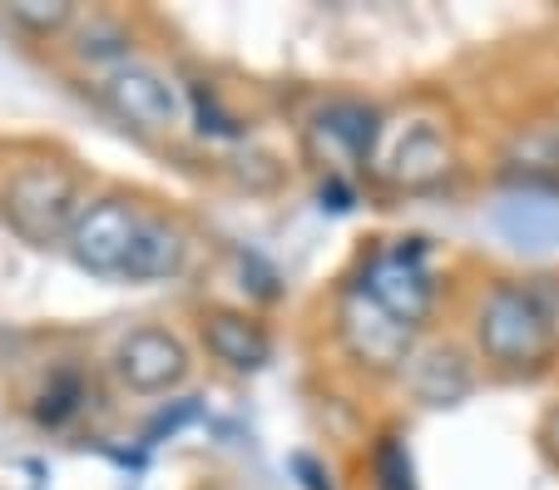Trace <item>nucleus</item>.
<instances>
[{"mask_svg":"<svg viewBox=\"0 0 559 490\" xmlns=\"http://www.w3.org/2000/svg\"><path fill=\"white\" fill-rule=\"evenodd\" d=\"M451 169V150H445V139L436 124H412L406 129V139L396 144V154H391V179L406 183V189H426V183H436L441 174Z\"/></svg>","mask_w":559,"mask_h":490,"instance_id":"obj_12","label":"nucleus"},{"mask_svg":"<svg viewBox=\"0 0 559 490\" xmlns=\"http://www.w3.org/2000/svg\"><path fill=\"white\" fill-rule=\"evenodd\" d=\"M105 99L119 119L139 129H174L179 124V95L158 70L148 64H119L115 75L105 80Z\"/></svg>","mask_w":559,"mask_h":490,"instance_id":"obj_7","label":"nucleus"},{"mask_svg":"<svg viewBox=\"0 0 559 490\" xmlns=\"http://www.w3.org/2000/svg\"><path fill=\"white\" fill-rule=\"evenodd\" d=\"M475 342L506 372H525L539 367L555 347V312H549L545 292L525 288V283H500L486 292V302L475 308Z\"/></svg>","mask_w":559,"mask_h":490,"instance_id":"obj_1","label":"nucleus"},{"mask_svg":"<svg viewBox=\"0 0 559 490\" xmlns=\"http://www.w3.org/2000/svg\"><path fill=\"white\" fill-rule=\"evenodd\" d=\"M80 183L64 164H25L0 189V218L35 248H50L80 224Z\"/></svg>","mask_w":559,"mask_h":490,"instance_id":"obj_2","label":"nucleus"},{"mask_svg":"<svg viewBox=\"0 0 559 490\" xmlns=\"http://www.w3.org/2000/svg\"><path fill=\"white\" fill-rule=\"evenodd\" d=\"M490 228L520 253H559V199L549 193H510L496 203Z\"/></svg>","mask_w":559,"mask_h":490,"instance_id":"obj_9","label":"nucleus"},{"mask_svg":"<svg viewBox=\"0 0 559 490\" xmlns=\"http://www.w3.org/2000/svg\"><path fill=\"white\" fill-rule=\"evenodd\" d=\"M80 402H85V386H80V372H55L50 382H45L40 402H35V421L40 427H64L74 411H80Z\"/></svg>","mask_w":559,"mask_h":490,"instance_id":"obj_14","label":"nucleus"},{"mask_svg":"<svg viewBox=\"0 0 559 490\" xmlns=\"http://www.w3.org/2000/svg\"><path fill=\"white\" fill-rule=\"evenodd\" d=\"M115 372L139 396L174 392L189 377V347L169 327H134L115 347Z\"/></svg>","mask_w":559,"mask_h":490,"instance_id":"obj_6","label":"nucleus"},{"mask_svg":"<svg viewBox=\"0 0 559 490\" xmlns=\"http://www.w3.org/2000/svg\"><path fill=\"white\" fill-rule=\"evenodd\" d=\"M134 234H139L134 208H129L124 199H99V203H90L85 214H80V224H74L70 253H74V263L95 277H124Z\"/></svg>","mask_w":559,"mask_h":490,"instance_id":"obj_5","label":"nucleus"},{"mask_svg":"<svg viewBox=\"0 0 559 490\" xmlns=\"http://www.w3.org/2000/svg\"><path fill=\"white\" fill-rule=\"evenodd\" d=\"M80 50L95 55V60H99V55H124V50H129V40H124L119 31H85V45H80Z\"/></svg>","mask_w":559,"mask_h":490,"instance_id":"obj_17","label":"nucleus"},{"mask_svg":"<svg viewBox=\"0 0 559 490\" xmlns=\"http://www.w3.org/2000/svg\"><path fill=\"white\" fill-rule=\"evenodd\" d=\"M377 490H416V470H412V451L402 446V437H386L377 446Z\"/></svg>","mask_w":559,"mask_h":490,"instance_id":"obj_15","label":"nucleus"},{"mask_svg":"<svg viewBox=\"0 0 559 490\" xmlns=\"http://www.w3.org/2000/svg\"><path fill=\"white\" fill-rule=\"evenodd\" d=\"M357 288L367 298H377L391 318H402L406 327H416L436 302V283H431V267H426L421 238H402V243L381 248L367 263V277H361Z\"/></svg>","mask_w":559,"mask_h":490,"instance_id":"obj_3","label":"nucleus"},{"mask_svg":"<svg viewBox=\"0 0 559 490\" xmlns=\"http://www.w3.org/2000/svg\"><path fill=\"white\" fill-rule=\"evenodd\" d=\"M70 15H74L70 0H11V21H21L25 31H35V35L60 31Z\"/></svg>","mask_w":559,"mask_h":490,"instance_id":"obj_16","label":"nucleus"},{"mask_svg":"<svg viewBox=\"0 0 559 490\" xmlns=\"http://www.w3.org/2000/svg\"><path fill=\"white\" fill-rule=\"evenodd\" d=\"M199 337L223 367H233V372H258V367H267V357H273V342H267L263 322H253L248 312H233V308L203 312Z\"/></svg>","mask_w":559,"mask_h":490,"instance_id":"obj_8","label":"nucleus"},{"mask_svg":"<svg viewBox=\"0 0 559 490\" xmlns=\"http://www.w3.org/2000/svg\"><path fill=\"white\" fill-rule=\"evenodd\" d=\"M183 267V238L179 228H169L164 218H139L134 248H129L124 277L129 283H164Z\"/></svg>","mask_w":559,"mask_h":490,"instance_id":"obj_11","label":"nucleus"},{"mask_svg":"<svg viewBox=\"0 0 559 490\" xmlns=\"http://www.w3.org/2000/svg\"><path fill=\"white\" fill-rule=\"evenodd\" d=\"M337 327H342V342L357 362L377 367V372H396V367L412 362V342H416V327H406L402 318H391L377 298H367L361 288H352L337 308Z\"/></svg>","mask_w":559,"mask_h":490,"instance_id":"obj_4","label":"nucleus"},{"mask_svg":"<svg viewBox=\"0 0 559 490\" xmlns=\"http://www.w3.org/2000/svg\"><path fill=\"white\" fill-rule=\"evenodd\" d=\"M412 392L426 406H455L471 392V367H465V357L455 347H436L412 367Z\"/></svg>","mask_w":559,"mask_h":490,"instance_id":"obj_13","label":"nucleus"},{"mask_svg":"<svg viewBox=\"0 0 559 490\" xmlns=\"http://www.w3.org/2000/svg\"><path fill=\"white\" fill-rule=\"evenodd\" d=\"M312 134L328 144L332 164H361L377 150V115L361 105H328L317 115Z\"/></svg>","mask_w":559,"mask_h":490,"instance_id":"obj_10","label":"nucleus"},{"mask_svg":"<svg viewBox=\"0 0 559 490\" xmlns=\"http://www.w3.org/2000/svg\"><path fill=\"white\" fill-rule=\"evenodd\" d=\"M545 446H549V451H555V456H559V411L549 416V427H545Z\"/></svg>","mask_w":559,"mask_h":490,"instance_id":"obj_18","label":"nucleus"}]
</instances>
